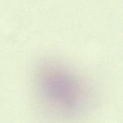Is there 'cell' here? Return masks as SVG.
<instances>
[{
    "label": "cell",
    "instance_id": "obj_1",
    "mask_svg": "<svg viewBox=\"0 0 123 123\" xmlns=\"http://www.w3.org/2000/svg\"><path fill=\"white\" fill-rule=\"evenodd\" d=\"M33 89L37 103L48 116L73 120L88 112L95 103L92 84L70 65L45 59L35 67Z\"/></svg>",
    "mask_w": 123,
    "mask_h": 123
}]
</instances>
